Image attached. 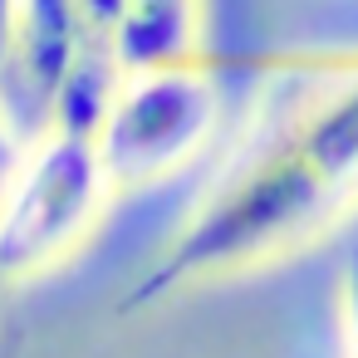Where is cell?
<instances>
[{"label":"cell","instance_id":"1","mask_svg":"<svg viewBox=\"0 0 358 358\" xmlns=\"http://www.w3.org/2000/svg\"><path fill=\"white\" fill-rule=\"evenodd\" d=\"M358 206V64L324 79L265 128L133 280L123 309L275 265L329 236Z\"/></svg>","mask_w":358,"mask_h":358},{"label":"cell","instance_id":"2","mask_svg":"<svg viewBox=\"0 0 358 358\" xmlns=\"http://www.w3.org/2000/svg\"><path fill=\"white\" fill-rule=\"evenodd\" d=\"M118 196L94 133H35L0 187V280L20 285L69 260Z\"/></svg>","mask_w":358,"mask_h":358},{"label":"cell","instance_id":"3","mask_svg":"<svg viewBox=\"0 0 358 358\" xmlns=\"http://www.w3.org/2000/svg\"><path fill=\"white\" fill-rule=\"evenodd\" d=\"M221 123V84L201 55L123 69L94 128L118 192L157 187L187 172Z\"/></svg>","mask_w":358,"mask_h":358},{"label":"cell","instance_id":"4","mask_svg":"<svg viewBox=\"0 0 358 358\" xmlns=\"http://www.w3.org/2000/svg\"><path fill=\"white\" fill-rule=\"evenodd\" d=\"M94 40H89L79 0H20L10 64H6V79H0V108H6L10 128L20 133V143L45 133L55 99L69 84L79 55Z\"/></svg>","mask_w":358,"mask_h":358},{"label":"cell","instance_id":"5","mask_svg":"<svg viewBox=\"0 0 358 358\" xmlns=\"http://www.w3.org/2000/svg\"><path fill=\"white\" fill-rule=\"evenodd\" d=\"M196 30H201V0H123L118 59L123 69H138V64L201 55Z\"/></svg>","mask_w":358,"mask_h":358},{"label":"cell","instance_id":"6","mask_svg":"<svg viewBox=\"0 0 358 358\" xmlns=\"http://www.w3.org/2000/svg\"><path fill=\"white\" fill-rule=\"evenodd\" d=\"M338 334H343V358H358V250L343 260L338 275Z\"/></svg>","mask_w":358,"mask_h":358},{"label":"cell","instance_id":"7","mask_svg":"<svg viewBox=\"0 0 358 358\" xmlns=\"http://www.w3.org/2000/svg\"><path fill=\"white\" fill-rule=\"evenodd\" d=\"M20 133L10 128V118H6V108H0V187H6V177H10V167H15V157H20Z\"/></svg>","mask_w":358,"mask_h":358},{"label":"cell","instance_id":"8","mask_svg":"<svg viewBox=\"0 0 358 358\" xmlns=\"http://www.w3.org/2000/svg\"><path fill=\"white\" fill-rule=\"evenodd\" d=\"M15 15H20V0H0V79H6V64H10V40H15Z\"/></svg>","mask_w":358,"mask_h":358}]
</instances>
